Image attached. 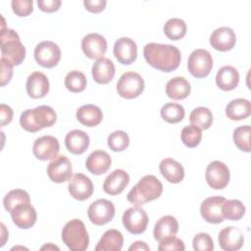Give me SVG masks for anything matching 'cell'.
<instances>
[{
	"label": "cell",
	"mask_w": 251,
	"mask_h": 251,
	"mask_svg": "<svg viewBox=\"0 0 251 251\" xmlns=\"http://www.w3.org/2000/svg\"><path fill=\"white\" fill-rule=\"evenodd\" d=\"M251 114V104L244 98L231 100L226 107V115L231 121H241L248 118Z\"/></svg>",
	"instance_id": "1f68e13d"
},
{
	"label": "cell",
	"mask_w": 251,
	"mask_h": 251,
	"mask_svg": "<svg viewBox=\"0 0 251 251\" xmlns=\"http://www.w3.org/2000/svg\"><path fill=\"white\" fill-rule=\"evenodd\" d=\"M1 55L14 66H19L25 58V47L22 43L19 34L12 28L1 29L0 37Z\"/></svg>",
	"instance_id": "277c9868"
},
{
	"label": "cell",
	"mask_w": 251,
	"mask_h": 251,
	"mask_svg": "<svg viewBox=\"0 0 251 251\" xmlns=\"http://www.w3.org/2000/svg\"><path fill=\"white\" fill-rule=\"evenodd\" d=\"M29 202H30L29 194L24 189H13L9 191L3 199L4 208L9 213H11L16 206L22 203H29Z\"/></svg>",
	"instance_id": "8d00e7d4"
},
{
	"label": "cell",
	"mask_w": 251,
	"mask_h": 251,
	"mask_svg": "<svg viewBox=\"0 0 251 251\" xmlns=\"http://www.w3.org/2000/svg\"><path fill=\"white\" fill-rule=\"evenodd\" d=\"M48 177L56 183H62L70 180L73 175L71 161L64 155L57 156L49 163L47 167Z\"/></svg>",
	"instance_id": "4fadbf2b"
},
{
	"label": "cell",
	"mask_w": 251,
	"mask_h": 251,
	"mask_svg": "<svg viewBox=\"0 0 251 251\" xmlns=\"http://www.w3.org/2000/svg\"><path fill=\"white\" fill-rule=\"evenodd\" d=\"M107 40L99 33L93 32L86 34L81 40V49L89 59L103 58L107 51Z\"/></svg>",
	"instance_id": "5bb4252c"
},
{
	"label": "cell",
	"mask_w": 251,
	"mask_h": 251,
	"mask_svg": "<svg viewBox=\"0 0 251 251\" xmlns=\"http://www.w3.org/2000/svg\"><path fill=\"white\" fill-rule=\"evenodd\" d=\"M34 59L39 66L51 69L60 62L61 49L53 41H41L34 48Z\"/></svg>",
	"instance_id": "ba28073f"
},
{
	"label": "cell",
	"mask_w": 251,
	"mask_h": 251,
	"mask_svg": "<svg viewBox=\"0 0 251 251\" xmlns=\"http://www.w3.org/2000/svg\"><path fill=\"white\" fill-rule=\"evenodd\" d=\"M112 159L110 155L103 150H95L88 155L85 161V167L89 173L95 176L105 174L111 167Z\"/></svg>",
	"instance_id": "603a6c76"
},
{
	"label": "cell",
	"mask_w": 251,
	"mask_h": 251,
	"mask_svg": "<svg viewBox=\"0 0 251 251\" xmlns=\"http://www.w3.org/2000/svg\"><path fill=\"white\" fill-rule=\"evenodd\" d=\"M219 244L225 251H237L244 243L241 230L235 226H226L219 232Z\"/></svg>",
	"instance_id": "44dd1931"
},
{
	"label": "cell",
	"mask_w": 251,
	"mask_h": 251,
	"mask_svg": "<svg viewBox=\"0 0 251 251\" xmlns=\"http://www.w3.org/2000/svg\"><path fill=\"white\" fill-rule=\"evenodd\" d=\"M162 176L171 183H179L184 177V169L182 165L172 159L165 158L159 165Z\"/></svg>",
	"instance_id": "4316f807"
},
{
	"label": "cell",
	"mask_w": 251,
	"mask_h": 251,
	"mask_svg": "<svg viewBox=\"0 0 251 251\" xmlns=\"http://www.w3.org/2000/svg\"><path fill=\"white\" fill-rule=\"evenodd\" d=\"M190 83L182 76L173 77L166 84V94L173 100H182L190 94Z\"/></svg>",
	"instance_id": "f1b7e54d"
},
{
	"label": "cell",
	"mask_w": 251,
	"mask_h": 251,
	"mask_svg": "<svg viewBox=\"0 0 251 251\" xmlns=\"http://www.w3.org/2000/svg\"><path fill=\"white\" fill-rule=\"evenodd\" d=\"M239 82V74L232 66L222 67L216 75V83L224 91L234 89Z\"/></svg>",
	"instance_id": "83f0119b"
},
{
	"label": "cell",
	"mask_w": 251,
	"mask_h": 251,
	"mask_svg": "<svg viewBox=\"0 0 251 251\" xmlns=\"http://www.w3.org/2000/svg\"><path fill=\"white\" fill-rule=\"evenodd\" d=\"M184 108L177 103H167L161 108V117L169 124H176L183 120Z\"/></svg>",
	"instance_id": "d590c367"
},
{
	"label": "cell",
	"mask_w": 251,
	"mask_h": 251,
	"mask_svg": "<svg viewBox=\"0 0 251 251\" xmlns=\"http://www.w3.org/2000/svg\"><path fill=\"white\" fill-rule=\"evenodd\" d=\"M189 121L200 129H208L213 123V114L207 107H197L190 113Z\"/></svg>",
	"instance_id": "d6a6232c"
},
{
	"label": "cell",
	"mask_w": 251,
	"mask_h": 251,
	"mask_svg": "<svg viewBox=\"0 0 251 251\" xmlns=\"http://www.w3.org/2000/svg\"><path fill=\"white\" fill-rule=\"evenodd\" d=\"M89 136L80 129H73L65 137V145L69 152L75 155H80L86 151L89 146Z\"/></svg>",
	"instance_id": "d4e9b609"
},
{
	"label": "cell",
	"mask_w": 251,
	"mask_h": 251,
	"mask_svg": "<svg viewBox=\"0 0 251 251\" xmlns=\"http://www.w3.org/2000/svg\"><path fill=\"white\" fill-rule=\"evenodd\" d=\"M1 232H2V240H1V244H0V246H3L4 244H5V242H6V240H7V238H8V231H7V229H6V227H5V226H4V224H1Z\"/></svg>",
	"instance_id": "f907efd6"
},
{
	"label": "cell",
	"mask_w": 251,
	"mask_h": 251,
	"mask_svg": "<svg viewBox=\"0 0 251 251\" xmlns=\"http://www.w3.org/2000/svg\"><path fill=\"white\" fill-rule=\"evenodd\" d=\"M57 120L53 108L41 105L34 109L25 110L20 117L21 126L28 132H36L44 127L52 126Z\"/></svg>",
	"instance_id": "7a4b0ae2"
},
{
	"label": "cell",
	"mask_w": 251,
	"mask_h": 251,
	"mask_svg": "<svg viewBox=\"0 0 251 251\" xmlns=\"http://www.w3.org/2000/svg\"><path fill=\"white\" fill-rule=\"evenodd\" d=\"M192 246L196 251H212L214 249V241L209 233L200 232L193 237Z\"/></svg>",
	"instance_id": "b9f144b4"
},
{
	"label": "cell",
	"mask_w": 251,
	"mask_h": 251,
	"mask_svg": "<svg viewBox=\"0 0 251 251\" xmlns=\"http://www.w3.org/2000/svg\"><path fill=\"white\" fill-rule=\"evenodd\" d=\"M108 146L114 152H122L129 145L128 134L124 130H116L109 134L107 138Z\"/></svg>",
	"instance_id": "f35d334b"
},
{
	"label": "cell",
	"mask_w": 251,
	"mask_h": 251,
	"mask_svg": "<svg viewBox=\"0 0 251 251\" xmlns=\"http://www.w3.org/2000/svg\"><path fill=\"white\" fill-rule=\"evenodd\" d=\"M144 90V79L135 72L123 74L117 82L118 94L126 99L138 97Z\"/></svg>",
	"instance_id": "8992f818"
},
{
	"label": "cell",
	"mask_w": 251,
	"mask_h": 251,
	"mask_svg": "<svg viewBox=\"0 0 251 251\" xmlns=\"http://www.w3.org/2000/svg\"><path fill=\"white\" fill-rule=\"evenodd\" d=\"M245 206L240 200L237 199H230L224 202L222 206V213L225 219L229 221H238L240 220L245 214Z\"/></svg>",
	"instance_id": "e575fe53"
},
{
	"label": "cell",
	"mask_w": 251,
	"mask_h": 251,
	"mask_svg": "<svg viewBox=\"0 0 251 251\" xmlns=\"http://www.w3.org/2000/svg\"><path fill=\"white\" fill-rule=\"evenodd\" d=\"M226 198L223 196H211L206 198L200 206L202 218L210 224H220L224 221L222 206Z\"/></svg>",
	"instance_id": "9a60e30c"
},
{
	"label": "cell",
	"mask_w": 251,
	"mask_h": 251,
	"mask_svg": "<svg viewBox=\"0 0 251 251\" xmlns=\"http://www.w3.org/2000/svg\"><path fill=\"white\" fill-rule=\"evenodd\" d=\"M114 56L119 63L130 65L137 58V45L129 37H121L114 44Z\"/></svg>",
	"instance_id": "e0dca14e"
},
{
	"label": "cell",
	"mask_w": 251,
	"mask_h": 251,
	"mask_svg": "<svg viewBox=\"0 0 251 251\" xmlns=\"http://www.w3.org/2000/svg\"><path fill=\"white\" fill-rule=\"evenodd\" d=\"M60 151L58 139L52 135H43L38 137L32 146L33 155L41 161L53 160Z\"/></svg>",
	"instance_id": "7c38bea8"
},
{
	"label": "cell",
	"mask_w": 251,
	"mask_h": 251,
	"mask_svg": "<svg viewBox=\"0 0 251 251\" xmlns=\"http://www.w3.org/2000/svg\"><path fill=\"white\" fill-rule=\"evenodd\" d=\"M68 189L73 198L78 201H84L92 195L93 183L88 176L78 173L70 179Z\"/></svg>",
	"instance_id": "2e32d148"
},
{
	"label": "cell",
	"mask_w": 251,
	"mask_h": 251,
	"mask_svg": "<svg viewBox=\"0 0 251 251\" xmlns=\"http://www.w3.org/2000/svg\"><path fill=\"white\" fill-rule=\"evenodd\" d=\"M91 74L93 79L99 84L109 83L115 76L116 68L114 63L108 58H100L92 65Z\"/></svg>",
	"instance_id": "cb8c5ba5"
},
{
	"label": "cell",
	"mask_w": 251,
	"mask_h": 251,
	"mask_svg": "<svg viewBox=\"0 0 251 251\" xmlns=\"http://www.w3.org/2000/svg\"><path fill=\"white\" fill-rule=\"evenodd\" d=\"M75 117L81 125L88 127H93L102 122L103 113L96 105L85 104L76 110Z\"/></svg>",
	"instance_id": "484cf974"
},
{
	"label": "cell",
	"mask_w": 251,
	"mask_h": 251,
	"mask_svg": "<svg viewBox=\"0 0 251 251\" xmlns=\"http://www.w3.org/2000/svg\"><path fill=\"white\" fill-rule=\"evenodd\" d=\"M62 2L60 0H38L39 9L46 13H53L59 10Z\"/></svg>",
	"instance_id": "bcb514c9"
},
{
	"label": "cell",
	"mask_w": 251,
	"mask_h": 251,
	"mask_svg": "<svg viewBox=\"0 0 251 251\" xmlns=\"http://www.w3.org/2000/svg\"><path fill=\"white\" fill-rule=\"evenodd\" d=\"M178 231V223L173 216H164L155 224L153 235L158 242L168 236L176 235Z\"/></svg>",
	"instance_id": "4dcf8cb0"
},
{
	"label": "cell",
	"mask_w": 251,
	"mask_h": 251,
	"mask_svg": "<svg viewBox=\"0 0 251 251\" xmlns=\"http://www.w3.org/2000/svg\"><path fill=\"white\" fill-rule=\"evenodd\" d=\"M11 5L13 12L19 17H26L33 11L32 0H13Z\"/></svg>",
	"instance_id": "ee69618b"
},
{
	"label": "cell",
	"mask_w": 251,
	"mask_h": 251,
	"mask_svg": "<svg viewBox=\"0 0 251 251\" xmlns=\"http://www.w3.org/2000/svg\"><path fill=\"white\" fill-rule=\"evenodd\" d=\"M184 249H185V246L183 241L180 238L176 237L175 235L163 238L161 241H159V245H158V250L160 251H167V250L183 251Z\"/></svg>",
	"instance_id": "7bdbcfd3"
},
{
	"label": "cell",
	"mask_w": 251,
	"mask_h": 251,
	"mask_svg": "<svg viewBox=\"0 0 251 251\" xmlns=\"http://www.w3.org/2000/svg\"><path fill=\"white\" fill-rule=\"evenodd\" d=\"M129 182L128 174L122 169L113 171L104 180L103 190L110 195H118L124 191Z\"/></svg>",
	"instance_id": "7402d4cb"
},
{
	"label": "cell",
	"mask_w": 251,
	"mask_h": 251,
	"mask_svg": "<svg viewBox=\"0 0 251 251\" xmlns=\"http://www.w3.org/2000/svg\"><path fill=\"white\" fill-rule=\"evenodd\" d=\"M14 65L6 59L1 58V86H5L12 78Z\"/></svg>",
	"instance_id": "f6af8a7d"
},
{
	"label": "cell",
	"mask_w": 251,
	"mask_h": 251,
	"mask_svg": "<svg viewBox=\"0 0 251 251\" xmlns=\"http://www.w3.org/2000/svg\"><path fill=\"white\" fill-rule=\"evenodd\" d=\"M40 249H41V250H45V249H47V250H50V249H52V250H55V249H56V250H59V248H58L57 246L53 245L52 243H48V244L42 246Z\"/></svg>",
	"instance_id": "816d5d0a"
},
{
	"label": "cell",
	"mask_w": 251,
	"mask_h": 251,
	"mask_svg": "<svg viewBox=\"0 0 251 251\" xmlns=\"http://www.w3.org/2000/svg\"><path fill=\"white\" fill-rule=\"evenodd\" d=\"M115 206L107 199H98L92 202L87 209L90 222L96 226H103L111 222L115 216Z\"/></svg>",
	"instance_id": "30bf717a"
},
{
	"label": "cell",
	"mask_w": 251,
	"mask_h": 251,
	"mask_svg": "<svg viewBox=\"0 0 251 251\" xmlns=\"http://www.w3.org/2000/svg\"><path fill=\"white\" fill-rule=\"evenodd\" d=\"M122 221L128 232L132 234H140L146 230L149 220L146 212L142 208L135 206L125 211Z\"/></svg>",
	"instance_id": "9c48e42d"
},
{
	"label": "cell",
	"mask_w": 251,
	"mask_h": 251,
	"mask_svg": "<svg viewBox=\"0 0 251 251\" xmlns=\"http://www.w3.org/2000/svg\"><path fill=\"white\" fill-rule=\"evenodd\" d=\"M49 79L41 72H33L27 76L25 89L29 97L33 99L43 98L49 92Z\"/></svg>",
	"instance_id": "ffe728a7"
},
{
	"label": "cell",
	"mask_w": 251,
	"mask_h": 251,
	"mask_svg": "<svg viewBox=\"0 0 251 251\" xmlns=\"http://www.w3.org/2000/svg\"><path fill=\"white\" fill-rule=\"evenodd\" d=\"M129 251H137V250H145L149 251V246L144 241H135L133 244H131L128 248Z\"/></svg>",
	"instance_id": "681fc988"
},
{
	"label": "cell",
	"mask_w": 251,
	"mask_h": 251,
	"mask_svg": "<svg viewBox=\"0 0 251 251\" xmlns=\"http://www.w3.org/2000/svg\"><path fill=\"white\" fill-rule=\"evenodd\" d=\"M250 126H241L233 131V142L235 146L244 152H250Z\"/></svg>",
	"instance_id": "60d3db41"
},
{
	"label": "cell",
	"mask_w": 251,
	"mask_h": 251,
	"mask_svg": "<svg viewBox=\"0 0 251 251\" xmlns=\"http://www.w3.org/2000/svg\"><path fill=\"white\" fill-rule=\"evenodd\" d=\"M13 223L23 229L30 228L34 226L37 214L34 207L29 203H22L16 206L10 213Z\"/></svg>",
	"instance_id": "ac0fdd59"
},
{
	"label": "cell",
	"mask_w": 251,
	"mask_h": 251,
	"mask_svg": "<svg viewBox=\"0 0 251 251\" xmlns=\"http://www.w3.org/2000/svg\"><path fill=\"white\" fill-rule=\"evenodd\" d=\"M143 55L151 67L165 73L176 70L181 60L178 48L171 44L148 43L143 48Z\"/></svg>",
	"instance_id": "6da1fadb"
},
{
	"label": "cell",
	"mask_w": 251,
	"mask_h": 251,
	"mask_svg": "<svg viewBox=\"0 0 251 251\" xmlns=\"http://www.w3.org/2000/svg\"><path fill=\"white\" fill-rule=\"evenodd\" d=\"M13 110L10 106L6 105V104H1L0 106V125L1 126H4L8 124L11 123L12 119H13Z\"/></svg>",
	"instance_id": "c3c4849f"
},
{
	"label": "cell",
	"mask_w": 251,
	"mask_h": 251,
	"mask_svg": "<svg viewBox=\"0 0 251 251\" xmlns=\"http://www.w3.org/2000/svg\"><path fill=\"white\" fill-rule=\"evenodd\" d=\"M86 83L87 80L84 74L76 70L71 71L65 77V86L69 91L74 93L83 91L86 87Z\"/></svg>",
	"instance_id": "74e56055"
},
{
	"label": "cell",
	"mask_w": 251,
	"mask_h": 251,
	"mask_svg": "<svg viewBox=\"0 0 251 251\" xmlns=\"http://www.w3.org/2000/svg\"><path fill=\"white\" fill-rule=\"evenodd\" d=\"M124 244V236L118 229L106 230L97 245L95 246L96 251H120Z\"/></svg>",
	"instance_id": "f546056e"
},
{
	"label": "cell",
	"mask_w": 251,
	"mask_h": 251,
	"mask_svg": "<svg viewBox=\"0 0 251 251\" xmlns=\"http://www.w3.org/2000/svg\"><path fill=\"white\" fill-rule=\"evenodd\" d=\"M63 242L71 251H84L89 245V235L82 221L73 219L62 229Z\"/></svg>",
	"instance_id": "5b68a950"
},
{
	"label": "cell",
	"mask_w": 251,
	"mask_h": 251,
	"mask_svg": "<svg viewBox=\"0 0 251 251\" xmlns=\"http://www.w3.org/2000/svg\"><path fill=\"white\" fill-rule=\"evenodd\" d=\"M180 138L185 146L189 148H194L200 143L202 139V131L199 127L193 125L186 126L181 130Z\"/></svg>",
	"instance_id": "ab89813d"
},
{
	"label": "cell",
	"mask_w": 251,
	"mask_h": 251,
	"mask_svg": "<svg viewBox=\"0 0 251 251\" xmlns=\"http://www.w3.org/2000/svg\"><path fill=\"white\" fill-rule=\"evenodd\" d=\"M163 192L162 182L152 175L141 177L127 193L126 199L135 206L143 205L161 196Z\"/></svg>",
	"instance_id": "3957f363"
},
{
	"label": "cell",
	"mask_w": 251,
	"mask_h": 251,
	"mask_svg": "<svg viewBox=\"0 0 251 251\" xmlns=\"http://www.w3.org/2000/svg\"><path fill=\"white\" fill-rule=\"evenodd\" d=\"M187 67L189 73L196 78L207 76L213 68V58L206 49H195L188 57Z\"/></svg>",
	"instance_id": "52a82bcc"
},
{
	"label": "cell",
	"mask_w": 251,
	"mask_h": 251,
	"mask_svg": "<svg viewBox=\"0 0 251 251\" xmlns=\"http://www.w3.org/2000/svg\"><path fill=\"white\" fill-rule=\"evenodd\" d=\"M205 177L210 187L224 189L229 182V169L221 161H213L207 166Z\"/></svg>",
	"instance_id": "8fae6325"
},
{
	"label": "cell",
	"mask_w": 251,
	"mask_h": 251,
	"mask_svg": "<svg viewBox=\"0 0 251 251\" xmlns=\"http://www.w3.org/2000/svg\"><path fill=\"white\" fill-rule=\"evenodd\" d=\"M83 5L85 9L91 13H100L102 12L106 5L107 1L105 0H84Z\"/></svg>",
	"instance_id": "7dc6e473"
},
{
	"label": "cell",
	"mask_w": 251,
	"mask_h": 251,
	"mask_svg": "<svg viewBox=\"0 0 251 251\" xmlns=\"http://www.w3.org/2000/svg\"><path fill=\"white\" fill-rule=\"evenodd\" d=\"M186 24L178 18H172L164 25V33L171 40H178L186 34Z\"/></svg>",
	"instance_id": "836d02e7"
},
{
	"label": "cell",
	"mask_w": 251,
	"mask_h": 251,
	"mask_svg": "<svg viewBox=\"0 0 251 251\" xmlns=\"http://www.w3.org/2000/svg\"><path fill=\"white\" fill-rule=\"evenodd\" d=\"M236 42L235 32L227 26L216 28L210 35L211 46L221 52L231 50Z\"/></svg>",
	"instance_id": "d6986e66"
}]
</instances>
